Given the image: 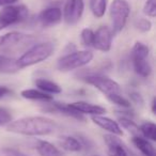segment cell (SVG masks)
Instances as JSON below:
<instances>
[{"mask_svg": "<svg viewBox=\"0 0 156 156\" xmlns=\"http://www.w3.org/2000/svg\"><path fill=\"white\" fill-rule=\"evenodd\" d=\"M20 71L17 59L10 58L5 55H0V74H14Z\"/></svg>", "mask_w": 156, "mask_h": 156, "instance_id": "cell-18", "label": "cell"}, {"mask_svg": "<svg viewBox=\"0 0 156 156\" xmlns=\"http://www.w3.org/2000/svg\"><path fill=\"white\" fill-rule=\"evenodd\" d=\"M54 50L55 45L51 42H42V43L33 44L17 59L18 66L20 69H23L25 67L32 66L34 64L43 62L54 54Z\"/></svg>", "mask_w": 156, "mask_h": 156, "instance_id": "cell-2", "label": "cell"}, {"mask_svg": "<svg viewBox=\"0 0 156 156\" xmlns=\"http://www.w3.org/2000/svg\"><path fill=\"white\" fill-rule=\"evenodd\" d=\"M0 156H28L20 150L13 147H2L0 149Z\"/></svg>", "mask_w": 156, "mask_h": 156, "instance_id": "cell-31", "label": "cell"}, {"mask_svg": "<svg viewBox=\"0 0 156 156\" xmlns=\"http://www.w3.org/2000/svg\"><path fill=\"white\" fill-rule=\"evenodd\" d=\"M7 3H5V0H0V7H2V5H5Z\"/></svg>", "mask_w": 156, "mask_h": 156, "instance_id": "cell-36", "label": "cell"}, {"mask_svg": "<svg viewBox=\"0 0 156 156\" xmlns=\"http://www.w3.org/2000/svg\"><path fill=\"white\" fill-rule=\"evenodd\" d=\"M89 7L94 17L102 18L106 13L107 0H90Z\"/></svg>", "mask_w": 156, "mask_h": 156, "instance_id": "cell-23", "label": "cell"}, {"mask_svg": "<svg viewBox=\"0 0 156 156\" xmlns=\"http://www.w3.org/2000/svg\"><path fill=\"white\" fill-rule=\"evenodd\" d=\"M57 129V124L45 117H26L12 121L7 125V130L24 136H47Z\"/></svg>", "mask_w": 156, "mask_h": 156, "instance_id": "cell-1", "label": "cell"}, {"mask_svg": "<svg viewBox=\"0 0 156 156\" xmlns=\"http://www.w3.org/2000/svg\"><path fill=\"white\" fill-rule=\"evenodd\" d=\"M104 141L107 145L108 156H128L125 144L122 142L119 136L112 134H107L104 136Z\"/></svg>", "mask_w": 156, "mask_h": 156, "instance_id": "cell-11", "label": "cell"}, {"mask_svg": "<svg viewBox=\"0 0 156 156\" xmlns=\"http://www.w3.org/2000/svg\"><path fill=\"white\" fill-rule=\"evenodd\" d=\"M28 17V8L24 5H5L0 10V22L5 26V28L22 23Z\"/></svg>", "mask_w": 156, "mask_h": 156, "instance_id": "cell-7", "label": "cell"}, {"mask_svg": "<svg viewBox=\"0 0 156 156\" xmlns=\"http://www.w3.org/2000/svg\"><path fill=\"white\" fill-rule=\"evenodd\" d=\"M46 110L50 111V112H54V111L55 112H59L63 115H66V117L78 120V121H85L83 115H80L79 112H76L75 110H73L69 106V104H64V103L54 102L51 104H49V107L46 108Z\"/></svg>", "mask_w": 156, "mask_h": 156, "instance_id": "cell-14", "label": "cell"}, {"mask_svg": "<svg viewBox=\"0 0 156 156\" xmlns=\"http://www.w3.org/2000/svg\"><path fill=\"white\" fill-rule=\"evenodd\" d=\"M5 1L7 5H13V3L17 2V1H20V0H5Z\"/></svg>", "mask_w": 156, "mask_h": 156, "instance_id": "cell-35", "label": "cell"}, {"mask_svg": "<svg viewBox=\"0 0 156 156\" xmlns=\"http://www.w3.org/2000/svg\"><path fill=\"white\" fill-rule=\"evenodd\" d=\"M22 98L29 101H39V102H51L52 95L47 94L39 89H25L20 92Z\"/></svg>", "mask_w": 156, "mask_h": 156, "instance_id": "cell-19", "label": "cell"}, {"mask_svg": "<svg viewBox=\"0 0 156 156\" xmlns=\"http://www.w3.org/2000/svg\"><path fill=\"white\" fill-rule=\"evenodd\" d=\"M85 10L83 0H67L63 8L62 18L67 25H76L80 20Z\"/></svg>", "mask_w": 156, "mask_h": 156, "instance_id": "cell-8", "label": "cell"}, {"mask_svg": "<svg viewBox=\"0 0 156 156\" xmlns=\"http://www.w3.org/2000/svg\"><path fill=\"white\" fill-rule=\"evenodd\" d=\"M2 29H5V26H3V25L1 24V22H0V31L2 30Z\"/></svg>", "mask_w": 156, "mask_h": 156, "instance_id": "cell-37", "label": "cell"}, {"mask_svg": "<svg viewBox=\"0 0 156 156\" xmlns=\"http://www.w3.org/2000/svg\"><path fill=\"white\" fill-rule=\"evenodd\" d=\"M12 121H13V118L11 112L7 108L0 107V126L9 125Z\"/></svg>", "mask_w": 156, "mask_h": 156, "instance_id": "cell-29", "label": "cell"}, {"mask_svg": "<svg viewBox=\"0 0 156 156\" xmlns=\"http://www.w3.org/2000/svg\"><path fill=\"white\" fill-rule=\"evenodd\" d=\"M34 85L37 86V88L41 91L45 92L47 94H59L62 92L61 87L58 83H54L51 80H48L45 78H37L35 79Z\"/></svg>", "mask_w": 156, "mask_h": 156, "instance_id": "cell-20", "label": "cell"}, {"mask_svg": "<svg viewBox=\"0 0 156 156\" xmlns=\"http://www.w3.org/2000/svg\"><path fill=\"white\" fill-rule=\"evenodd\" d=\"M61 147L69 152H80L83 150V144L80 140L73 136H64L61 139Z\"/></svg>", "mask_w": 156, "mask_h": 156, "instance_id": "cell-21", "label": "cell"}, {"mask_svg": "<svg viewBox=\"0 0 156 156\" xmlns=\"http://www.w3.org/2000/svg\"><path fill=\"white\" fill-rule=\"evenodd\" d=\"M35 37L31 34L23 32H9L0 37V52L5 55L16 54L22 50L28 49L34 44Z\"/></svg>", "mask_w": 156, "mask_h": 156, "instance_id": "cell-3", "label": "cell"}, {"mask_svg": "<svg viewBox=\"0 0 156 156\" xmlns=\"http://www.w3.org/2000/svg\"><path fill=\"white\" fill-rule=\"evenodd\" d=\"M118 120H119L118 123L121 126V128L126 129L133 136H139V134H140L139 125H137V123L134 120L127 117H122V115H118Z\"/></svg>", "mask_w": 156, "mask_h": 156, "instance_id": "cell-22", "label": "cell"}, {"mask_svg": "<svg viewBox=\"0 0 156 156\" xmlns=\"http://www.w3.org/2000/svg\"><path fill=\"white\" fill-rule=\"evenodd\" d=\"M81 42L86 47H92L93 46V39H94V31L90 28H85L81 30L80 33Z\"/></svg>", "mask_w": 156, "mask_h": 156, "instance_id": "cell-27", "label": "cell"}, {"mask_svg": "<svg viewBox=\"0 0 156 156\" xmlns=\"http://www.w3.org/2000/svg\"><path fill=\"white\" fill-rule=\"evenodd\" d=\"M113 34L112 31L106 26H102L94 32L93 46L96 50H100L103 52H107L111 49Z\"/></svg>", "mask_w": 156, "mask_h": 156, "instance_id": "cell-9", "label": "cell"}, {"mask_svg": "<svg viewBox=\"0 0 156 156\" xmlns=\"http://www.w3.org/2000/svg\"><path fill=\"white\" fill-rule=\"evenodd\" d=\"M111 23H112V34H118L125 27L130 14V7L126 0H113L109 9Z\"/></svg>", "mask_w": 156, "mask_h": 156, "instance_id": "cell-5", "label": "cell"}, {"mask_svg": "<svg viewBox=\"0 0 156 156\" xmlns=\"http://www.w3.org/2000/svg\"><path fill=\"white\" fill-rule=\"evenodd\" d=\"M134 145L144 156H156V152L151 141L141 136H134L132 139Z\"/></svg>", "mask_w": 156, "mask_h": 156, "instance_id": "cell-17", "label": "cell"}, {"mask_svg": "<svg viewBox=\"0 0 156 156\" xmlns=\"http://www.w3.org/2000/svg\"><path fill=\"white\" fill-rule=\"evenodd\" d=\"M85 83L91 85L100 92H102L106 98L113 94L121 93V87L113 79L106 77V76L98 75V74H88L83 77Z\"/></svg>", "mask_w": 156, "mask_h": 156, "instance_id": "cell-6", "label": "cell"}, {"mask_svg": "<svg viewBox=\"0 0 156 156\" xmlns=\"http://www.w3.org/2000/svg\"><path fill=\"white\" fill-rule=\"evenodd\" d=\"M150 48L142 42H136L132 48V57L138 58H149Z\"/></svg>", "mask_w": 156, "mask_h": 156, "instance_id": "cell-25", "label": "cell"}, {"mask_svg": "<svg viewBox=\"0 0 156 156\" xmlns=\"http://www.w3.org/2000/svg\"><path fill=\"white\" fill-rule=\"evenodd\" d=\"M73 110L76 112H79L80 115H104L106 112V109L102 106L98 105H94L91 103L83 102V101H79V102H75L69 104Z\"/></svg>", "mask_w": 156, "mask_h": 156, "instance_id": "cell-13", "label": "cell"}, {"mask_svg": "<svg viewBox=\"0 0 156 156\" xmlns=\"http://www.w3.org/2000/svg\"><path fill=\"white\" fill-rule=\"evenodd\" d=\"M143 13L149 17L156 16V0H147L143 7Z\"/></svg>", "mask_w": 156, "mask_h": 156, "instance_id": "cell-28", "label": "cell"}, {"mask_svg": "<svg viewBox=\"0 0 156 156\" xmlns=\"http://www.w3.org/2000/svg\"><path fill=\"white\" fill-rule=\"evenodd\" d=\"M35 149L40 156H63L62 152L58 147L46 140L37 141L35 144Z\"/></svg>", "mask_w": 156, "mask_h": 156, "instance_id": "cell-16", "label": "cell"}, {"mask_svg": "<svg viewBox=\"0 0 156 156\" xmlns=\"http://www.w3.org/2000/svg\"><path fill=\"white\" fill-rule=\"evenodd\" d=\"M128 98H129V102L134 103V104L138 105V106H143L144 104V100H143L142 95L137 91H130L128 93Z\"/></svg>", "mask_w": 156, "mask_h": 156, "instance_id": "cell-32", "label": "cell"}, {"mask_svg": "<svg viewBox=\"0 0 156 156\" xmlns=\"http://www.w3.org/2000/svg\"><path fill=\"white\" fill-rule=\"evenodd\" d=\"M133 67L135 73L142 78H147L152 74V65L149 61V58H138L132 57Z\"/></svg>", "mask_w": 156, "mask_h": 156, "instance_id": "cell-15", "label": "cell"}, {"mask_svg": "<svg viewBox=\"0 0 156 156\" xmlns=\"http://www.w3.org/2000/svg\"><path fill=\"white\" fill-rule=\"evenodd\" d=\"M109 101H110L112 104L117 105V106H119L120 108H124V109H128L130 108V106H132V104H130V102L127 100L126 98H124L123 95H122L121 93L119 94H113V95H110L108 96Z\"/></svg>", "mask_w": 156, "mask_h": 156, "instance_id": "cell-26", "label": "cell"}, {"mask_svg": "<svg viewBox=\"0 0 156 156\" xmlns=\"http://www.w3.org/2000/svg\"><path fill=\"white\" fill-rule=\"evenodd\" d=\"M91 121L101 128L108 132L109 134L115 135V136H122L123 135V129L119 125L117 121H113L110 118H107L105 115H91Z\"/></svg>", "mask_w": 156, "mask_h": 156, "instance_id": "cell-12", "label": "cell"}, {"mask_svg": "<svg viewBox=\"0 0 156 156\" xmlns=\"http://www.w3.org/2000/svg\"><path fill=\"white\" fill-rule=\"evenodd\" d=\"M135 26H136V28L138 29L139 31H141V32H147V31L151 30L152 23L150 22L149 20H147V18H140V20H138L136 22Z\"/></svg>", "mask_w": 156, "mask_h": 156, "instance_id": "cell-30", "label": "cell"}, {"mask_svg": "<svg viewBox=\"0 0 156 156\" xmlns=\"http://www.w3.org/2000/svg\"><path fill=\"white\" fill-rule=\"evenodd\" d=\"M39 22L45 28L54 27L62 20V11L59 7H49L39 14Z\"/></svg>", "mask_w": 156, "mask_h": 156, "instance_id": "cell-10", "label": "cell"}, {"mask_svg": "<svg viewBox=\"0 0 156 156\" xmlns=\"http://www.w3.org/2000/svg\"><path fill=\"white\" fill-rule=\"evenodd\" d=\"M140 134L143 138L150 141H156V125L153 122H144L139 126Z\"/></svg>", "mask_w": 156, "mask_h": 156, "instance_id": "cell-24", "label": "cell"}, {"mask_svg": "<svg viewBox=\"0 0 156 156\" xmlns=\"http://www.w3.org/2000/svg\"><path fill=\"white\" fill-rule=\"evenodd\" d=\"M93 52L90 50H74L61 57L57 62V69L61 72H69L80 69L93 60Z\"/></svg>", "mask_w": 156, "mask_h": 156, "instance_id": "cell-4", "label": "cell"}, {"mask_svg": "<svg viewBox=\"0 0 156 156\" xmlns=\"http://www.w3.org/2000/svg\"><path fill=\"white\" fill-rule=\"evenodd\" d=\"M151 106H152V112L155 113V106H156V101H155V98L152 100V103H151Z\"/></svg>", "mask_w": 156, "mask_h": 156, "instance_id": "cell-34", "label": "cell"}, {"mask_svg": "<svg viewBox=\"0 0 156 156\" xmlns=\"http://www.w3.org/2000/svg\"><path fill=\"white\" fill-rule=\"evenodd\" d=\"M91 156H98V155H91Z\"/></svg>", "mask_w": 156, "mask_h": 156, "instance_id": "cell-38", "label": "cell"}, {"mask_svg": "<svg viewBox=\"0 0 156 156\" xmlns=\"http://www.w3.org/2000/svg\"><path fill=\"white\" fill-rule=\"evenodd\" d=\"M11 93H12V91L8 87L0 86V98H5V96H7V95H10Z\"/></svg>", "mask_w": 156, "mask_h": 156, "instance_id": "cell-33", "label": "cell"}]
</instances>
